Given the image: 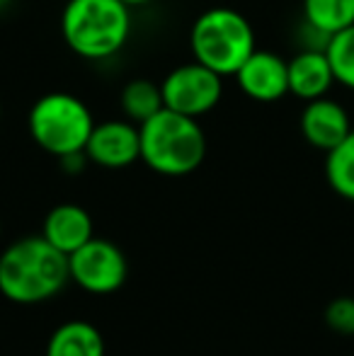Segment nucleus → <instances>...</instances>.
Wrapping results in <instances>:
<instances>
[{"instance_id":"f257e3e1","label":"nucleus","mask_w":354,"mask_h":356,"mask_svg":"<svg viewBox=\"0 0 354 356\" xmlns=\"http://www.w3.org/2000/svg\"><path fill=\"white\" fill-rule=\"evenodd\" d=\"M68 282V254L44 235H27L0 252V293L10 303H44L61 293Z\"/></svg>"},{"instance_id":"f03ea898","label":"nucleus","mask_w":354,"mask_h":356,"mask_svg":"<svg viewBox=\"0 0 354 356\" xmlns=\"http://www.w3.org/2000/svg\"><path fill=\"white\" fill-rule=\"evenodd\" d=\"M131 10L122 0H66L61 37L76 56L104 61L127 47L131 37Z\"/></svg>"},{"instance_id":"7ed1b4c3","label":"nucleus","mask_w":354,"mask_h":356,"mask_svg":"<svg viewBox=\"0 0 354 356\" xmlns=\"http://www.w3.org/2000/svg\"><path fill=\"white\" fill-rule=\"evenodd\" d=\"M141 163L163 177L192 175L207 158V136L199 122L187 114L163 107L158 114L138 124Z\"/></svg>"},{"instance_id":"20e7f679","label":"nucleus","mask_w":354,"mask_h":356,"mask_svg":"<svg viewBox=\"0 0 354 356\" xmlns=\"http://www.w3.org/2000/svg\"><path fill=\"white\" fill-rule=\"evenodd\" d=\"M194 61L218 75H236L255 51V29L246 15L231 8H211L202 13L189 32Z\"/></svg>"},{"instance_id":"39448f33","label":"nucleus","mask_w":354,"mask_h":356,"mask_svg":"<svg viewBox=\"0 0 354 356\" xmlns=\"http://www.w3.org/2000/svg\"><path fill=\"white\" fill-rule=\"evenodd\" d=\"M95 117L81 97L71 92H49L32 104L27 129L32 141L54 158L86 153Z\"/></svg>"},{"instance_id":"423d86ee","label":"nucleus","mask_w":354,"mask_h":356,"mask_svg":"<svg viewBox=\"0 0 354 356\" xmlns=\"http://www.w3.org/2000/svg\"><path fill=\"white\" fill-rule=\"evenodd\" d=\"M71 282L92 296H109L127 284L129 264L119 245L95 235L81 250L68 254Z\"/></svg>"},{"instance_id":"0eeeda50","label":"nucleus","mask_w":354,"mask_h":356,"mask_svg":"<svg viewBox=\"0 0 354 356\" xmlns=\"http://www.w3.org/2000/svg\"><path fill=\"white\" fill-rule=\"evenodd\" d=\"M161 90L166 109L199 119L216 109V104L221 102L223 75L202 66L199 61H189L172 68L163 78Z\"/></svg>"},{"instance_id":"6e6552de","label":"nucleus","mask_w":354,"mask_h":356,"mask_svg":"<svg viewBox=\"0 0 354 356\" xmlns=\"http://www.w3.org/2000/svg\"><path fill=\"white\" fill-rule=\"evenodd\" d=\"M86 155L90 163L104 170H124L141 160V131L138 124L124 119L97 122L88 138Z\"/></svg>"},{"instance_id":"1a4fd4ad","label":"nucleus","mask_w":354,"mask_h":356,"mask_svg":"<svg viewBox=\"0 0 354 356\" xmlns=\"http://www.w3.org/2000/svg\"><path fill=\"white\" fill-rule=\"evenodd\" d=\"M233 78L243 95L255 102H277L289 95V61L272 51L255 49Z\"/></svg>"},{"instance_id":"9d476101","label":"nucleus","mask_w":354,"mask_h":356,"mask_svg":"<svg viewBox=\"0 0 354 356\" xmlns=\"http://www.w3.org/2000/svg\"><path fill=\"white\" fill-rule=\"evenodd\" d=\"M301 134L313 148L318 150H332L337 143L347 138L352 131L350 114L340 102L328 97H318L306 102L301 112Z\"/></svg>"},{"instance_id":"9b49d317","label":"nucleus","mask_w":354,"mask_h":356,"mask_svg":"<svg viewBox=\"0 0 354 356\" xmlns=\"http://www.w3.org/2000/svg\"><path fill=\"white\" fill-rule=\"evenodd\" d=\"M42 235L63 254H73L95 238L92 216L78 204H58L44 218Z\"/></svg>"},{"instance_id":"f8f14e48","label":"nucleus","mask_w":354,"mask_h":356,"mask_svg":"<svg viewBox=\"0 0 354 356\" xmlns=\"http://www.w3.org/2000/svg\"><path fill=\"white\" fill-rule=\"evenodd\" d=\"M332 83H335V73L325 49H303L289 61V92L293 97L306 102L325 97Z\"/></svg>"},{"instance_id":"ddd939ff","label":"nucleus","mask_w":354,"mask_h":356,"mask_svg":"<svg viewBox=\"0 0 354 356\" xmlns=\"http://www.w3.org/2000/svg\"><path fill=\"white\" fill-rule=\"evenodd\" d=\"M44 356H104L102 332L88 320H66L51 332Z\"/></svg>"},{"instance_id":"4468645a","label":"nucleus","mask_w":354,"mask_h":356,"mask_svg":"<svg viewBox=\"0 0 354 356\" xmlns=\"http://www.w3.org/2000/svg\"><path fill=\"white\" fill-rule=\"evenodd\" d=\"M303 19L308 29L330 39L354 24V0H303Z\"/></svg>"},{"instance_id":"2eb2a0df","label":"nucleus","mask_w":354,"mask_h":356,"mask_svg":"<svg viewBox=\"0 0 354 356\" xmlns=\"http://www.w3.org/2000/svg\"><path fill=\"white\" fill-rule=\"evenodd\" d=\"M119 104H122L124 117L134 124H143L146 119H151L153 114H158L163 107H166L161 85L153 83V80H146V78L129 80L122 90Z\"/></svg>"},{"instance_id":"dca6fc26","label":"nucleus","mask_w":354,"mask_h":356,"mask_svg":"<svg viewBox=\"0 0 354 356\" xmlns=\"http://www.w3.org/2000/svg\"><path fill=\"white\" fill-rule=\"evenodd\" d=\"M325 177L332 192L354 202V129L347 134L345 141L328 150Z\"/></svg>"},{"instance_id":"f3484780","label":"nucleus","mask_w":354,"mask_h":356,"mask_svg":"<svg viewBox=\"0 0 354 356\" xmlns=\"http://www.w3.org/2000/svg\"><path fill=\"white\" fill-rule=\"evenodd\" d=\"M325 54L330 58L335 83L354 90V24L328 39Z\"/></svg>"},{"instance_id":"a211bd4d","label":"nucleus","mask_w":354,"mask_h":356,"mask_svg":"<svg viewBox=\"0 0 354 356\" xmlns=\"http://www.w3.org/2000/svg\"><path fill=\"white\" fill-rule=\"evenodd\" d=\"M325 323L337 334H354V298L340 296L325 308Z\"/></svg>"},{"instance_id":"6ab92c4d","label":"nucleus","mask_w":354,"mask_h":356,"mask_svg":"<svg viewBox=\"0 0 354 356\" xmlns=\"http://www.w3.org/2000/svg\"><path fill=\"white\" fill-rule=\"evenodd\" d=\"M124 5H127L129 10H138V8H146L148 3H153V0H122Z\"/></svg>"},{"instance_id":"aec40b11","label":"nucleus","mask_w":354,"mask_h":356,"mask_svg":"<svg viewBox=\"0 0 354 356\" xmlns=\"http://www.w3.org/2000/svg\"><path fill=\"white\" fill-rule=\"evenodd\" d=\"M0 122H3V104H0Z\"/></svg>"},{"instance_id":"412c9836","label":"nucleus","mask_w":354,"mask_h":356,"mask_svg":"<svg viewBox=\"0 0 354 356\" xmlns=\"http://www.w3.org/2000/svg\"><path fill=\"white\" fill-rule=\"evenodd\" d=\"M0 235H3V225H0Z\"/></svg>"}]
</instances>
